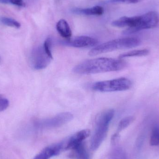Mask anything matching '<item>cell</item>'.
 <instances>
[{
  "label": "cell",
  "instance_id": "obj_10",
  "mask_svg": "<svg viewBox=\"0 0 159 159\" xmlns=\"http://www.w3.org/2000/svg\"><path fill=\"white\" fill-rule=\"evenodd\" d=\"M90 131L89 129L80 131L74 134L66 142V150H72L75 148L83 143V141L89 136Z\"/></svg>",
  "mask_w": 159,
  "mask_h": 159
},
{
  "label": "cell",
  "instance_id": "obj_9",
  "mask_svg": "<svg viewBox=\"0 0 159 159\" xmlns=\"http://www.w3.org/2000/svg\"><path fill=\"white\" fill-rule=\"evenodd\" d=\"M66 145V142H64L51 145L44 148L33 159H50L65 150Z\"/></svg>",
  "mask_w": 159,
  "mask_h": 159
},
{
  "label": "cell",
  "instance_id": "obj_20",
  "mask_svg": "<svg viewBox=\"0 0 159 159\" xmlns=\"http://www.w3.org/2000/svg\"><path fill=\"white\" fill-rule=\"evenodd\" d=\"M142 0H108V2L116 3H136L139 2Z\"/></svg>",
  "mask_w": 159,
  "mask_h": 159
},
{
  "label": "cell",
  "instance_id": "obj_12",
  "mask_svg": "<svg viewBox=\"0 0 159 159\" xmlns=\"http://www.w3.org/2000/svg\"><path fill=\"white\" fill-rule=\"evenodd\" d=\"M57 30L63 38L69 39L71 37V30L65 20L61 19L59 20L57 24Z\"/></svg>",
  "mask_w": 159,
  "mask_h": 159
},
{
  "label": "cell",
  "instance_id": "obj_23",
  "mask_svg": "<svg viewBox=\"0 0 159 159\" xmlns=\"http://www.w3.org/2000/svg\"><path fill=\"white\" fill-rule=\"evenodd\" d=\"M0 61H1V58H0Z\"/></svg>",
  "mask_w": 159,
  "mask_h": 159
},
{
  "label": "cell",
  "instance_id": "obj_3",
  "mask_svg": "<svg viewBox=\"0 0 159 159\" xmlns=\"http://www.w3.org/2000/svg\"><path fill=\"white\" fill-rule=\"evenodd\" d=\"M114 114L113 109H107L102 112L97 117L95 129L91 140V148L93 151L99 148L105 138Z\"/></svg>",
  "mask_w": 159,
  "mask_h": 159
},
{
  "label": "cell",
  "instance_id": "obj_17",
  "mask_svg": "<svg viewBox=\"0 0 159 159\" xmlns=\"http://www.w3.org/2000/svg\"><path fill=\"white\" fill-rule=\"evenodd\" d=\"M150 145L155 146L159 145V128L155 127L152 130L150 140Z\"/></svg>",
  "mask_w": 159,
  "mask_h": 159
},
{
  "label": "cell",
  "instance_id": "obj_15",
  "mask_svg": "<svg viewBox=\"0 0 159 159\" xmlns=\"http://www.w3.org/2000/svg\"><path fill=\"white\" fill-rule=\"evenodd\" d=\"M134 120V118L131 116L126 117L122 119L119 123L116 133L119 134L120 132L125 129L127 127H129L133 122Z\"/></svg>",
  "mask_w": 159,
  "mask_h": 159
},
{
  "label": "cell",
  "instance_id": "obj_5",
  "mask_svg": "<svg viewBox=\"0 0 159 159\" xmlns=\"http://www.w3.org/2000/svg\"><path fill=\"white\" fill-rule=\"evenodd\" d=\"M132 86V83L129 79L121 77L95 82L92 85L91 88L95 91L113 92L127 90L129 89Z\"/></svg>",
  "mask_w": 159,
  "mask_h": 159
},
{
  "label": "cell",
  "instance_id": "obj_11",
  "mask_svg": "<svg viewBox=\"0 0 159 159\" xmlns=\"http://www.w3.org/2000/svg\"><path fill=\"white\" fill-rule=\"evenodd\" d=\"M104 9L99 6L89 7V8H75L73 9L74 14L86 16H102L104 13Z\"/></svg>",
  "mask_w": 159,
  "mask_h": 159
},
{
  "label": "cell",
  "instance_id": "obj_14",
  "mask_svg": "<svg viewBox=\"0 0 159 159\" xmlns=\"http://www.w3.org/2000/svg\"><path fill=\"white\" fill-rule=\"evenodd\" d=\"M149 50L147 49H139V50H132L120 55L119 58L123 59L124 58L131 57H143L149 55Z\"/></svg>",
  "mask_w": 159,
  "mask_h": 159
},
{
  "label": "cell",
  "instance_id": "obj_4",
  "mask_svg": "<svg viewBox=\"0 0 159 159\" xmlns=\"http://www.w3.org/2000/svg\"><path fill=\"white\" fill-rule=\"evenodd\" d=\"M140 39L135 37H126L115 39L93 48L89 52L90 56H95L120 49L134 48L140 45Z\"/></svg>",
  "mask_w": 159,
  "mask_h": 159
},
{
  "label": "cell",
  "instance_id": "obj_21",
  "mask_svg": "<svg viewBox=\"0 0 159 159\" xmlns=\"http://www.w3.org/2000/svg\"><path fill=\"white\" fill-rule=\"evenodd\" d=\"M11 4L19 7H25V3L23 0H11Z\"/></svg>",
  "mask_w": 159,
  "mask_h": 159
},
{
  "label": "cell",
  "instance_id": "obj_1",
  "mask_svg": "<svg viewBox=\"0 0 159 159\" xmlns=\"http://www.w3.org/2000/svg\"><path fill=\"white\" fill-rule=\"evenodd\" d=\"M127 66V62L122 59L97 58L80 63L74 68L73 71L80 75L95 74L121 70Z\"/></svg>",
  "mask_w": 159,
  "mask_h": 159
},
{
  "label": "cell",
  "instance_id": "obj_18",
  "mask_svg": "<svg viewBox=\"0 0 159 159\" xmlns=\"http://www.w3.org/2000/svg\"><path fill=\"white\" fill-rule=\"evenodd\" d=\"M1 21L2 23L9 27H13L16 29H19L20 27V24L18 21L10 18H2Z\"/></svg>",
  "mask_w": 159,
  "mask_h": 159
},
{
  "label": "cell",
  "instance_id": "obj_6",
  "mask_svg": "<svg viewBox=\"0 0 159 159\" xmlns=\"http://www.w3.org/2000/svg\"><path fill=\"white\" fill-rule=\"evenodd\" d=\"M53 56L48 54L43 46H40L33 50L31 56V62L35 70H42L46 68L53 60Z\"/></svg>",
  "mask_w": 159,
  "mask_h": 159
},
{
  "label": "cell",
  "instance_id": "obj_16",
  "mask_svg": "<svg viewBox=\"0 0 159 159\" xmlns=\"http://www.w3.org/2000/svg\"><path fill=\"white\" fill-rule=\"evenodd\" d=\"M109 159H127L126 154L122 148H116L110 153Z\"/></svg>",
  "mask_w": 159,
  "mask_h": 159
},
{
  "label": "cell",
  "instance_id": "obj_8",
  "mask_svg": "<svg viewBox=\"0 0 159 159\" xmlns=\"http://www.w3.org/2000/svg\"><path fill=\"white\" fill-rule=\"evenodd\" d=\"M98 43V41L96 39L87 36H77L72 39H67L66 41L61 42V43L64 45L77 48L95 46Z\"/></svg>",
  "mask_w": 159,
  "mask_h": 159
},
{
  "label": "cell",
  "instance_id": "obj_22",
  "mask_svg": "<svg viewBox=\"0 0 159 159\" xmlns=\"http://www.w3.org/2000/svg\"><path fill=\"white\" fill-rule=\"evenodd\" d=\"M0 3L3 4H11V0H0Z\"/></svg>",
  "mask_w": 159,
  "mask_h": 159
},
{
  "label": "cell",
  "instance_id": "obj_7",
  "mask_svg": "<svg viewBox=\"0 0 159 159\" xmlns=\"http://www.w3.org/2000/svg\"><path fill=\"white\" fill-rule=\"evenodd\" d=\"M73 118V115L69 112L60 113L56 116L42 120L37 122L39 128L43 129H50L61 127L70 121Z\"/></svg>",
  "mask_w": 159,
  "mask_h": 159
},
{
  "label": "cell",
  "instance_id": "obj_19",
  "mask_svg": "<svg viewBox=\"0 0 159 159\" xmlns=\"http://www.w3.org/2000/svg\"><path fill=\"white\" fill-rule=\"evenodd\" d=\"M8 100L2 95L0 94V112L4 111L9 106Z\"/></svg>",
  "mask_w": 159,
  "mask_h": 159
},
{
  "label": "cell",
  "instance_id": "obj_13",
  "mask_svg": "<svg viewBox=\"0 0 159 159\" xmlns=\"http://www.w3.org/2000/svg\"><path fill=\"white\" fill-rule=\"evenodd\" d=\"M72 156L75 159H89V155L84 143L72 149Z\"/></svg>",
  "mask_w": 159,
  "mask_h": 159
},
{
  "label": "cell",
  "instance_id": "obj_2",
  "mask_svg": "<svg viewBox=\"0 0 159 159\" xmlns=\"http://www.w3.org/2000/svg\"><path fill=\"white\" fill-rule=\"evenodd\" d=\"M159 21L158 14L155 11H150L141 16L122 17L113 21L112 25L118 28L128 27L123 34L129 35L142 30L155 28Z\"/></svg>",
  "mask_w": 159,
  "mask_h": 159
}]
</instances>
